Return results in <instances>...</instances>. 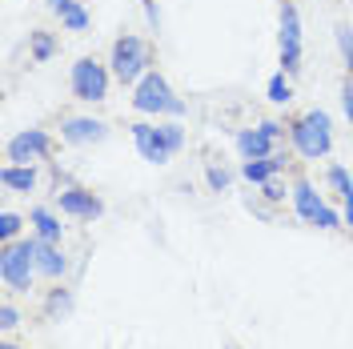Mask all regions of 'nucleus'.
I'll use <instances>...</instances> for the list:
<instances>
[{
    "instance_id": "1",
    "label": "nucleus",
    "mask_w": 353,
    "mask_h": 349,
    "mask_svg": "<svg viewBox=\"0 0 353 349\" xmlns=\"http://www.w3.org/2000/svg\"><path fill=\"white\" fill-rule=\"evenodd\" d=\"M132 145H137V153L141 161H149V165H165V161H173L181 153V145H185V125H176V121H137L132 125Z\"/></svg>"
},
{
    "instance_id": "2",
    "label": "nucleus",
    "mask_w": 353,
    "mask_h": 349,
    "mask_svg": "<svg viewBox=\"0 0 353 349\" xmlns=\"http://www.w3.org/2000/svg\"><path fill=\"white\" fill-rule=\"evenodd\" d=\"M132 109L145 117H185V101L169 88V81L157 68H149L132 88Z\"/></svg>"
},
{
    "instance_id": "3",
    "label": "nucleus",
    "mask_w": 353,
    "mask_h": 349,
    "mask_svg": "<svg viewBox=\"0 0 353 349\" xmlns=\"http://www.w3.org/2000/svg\"><path fill=\"white\" fill-rule=\"evenodd\" d=\"M289 137H293L297 153L305 157V161H321V157H330L333 153V121H330V112H321V109L305 112L301 121L289 125Z\"/></svg>"
},
{
    "instance_id": "4",
    "label": "nucleus",
    "mask_w": 353,
    "mask_h": 349,
    "mask_svg": "<svg viewBox=\"0 0 353 349\" xmlns=\"http://www.w3.org/2000/svg\"><path fill=\"white\" fill-rule=\"evenodd\" d=\"M109 65H112V77H117L121 85H137V81L149 72V65H153V48H149V41L125 32V37L112 41V61Z\"/></svg>"
},
{
    "instance_id": "5",
    "label": "nucleus",
    "mask_w": 353,
    "mask_h": 349,
    "mask_svg": "<svg viewBox=\"0 0 353 349\" xmlns=\"http://www.w3.org/2000/svg\"><path fill=\"white\" fill-rule=\"evenodd\" d=\"M0 277L12 293H28L37 277V257H32V237L28 241H8L0 253Z\"/></svg>"
},
{
    "instance_id": "6",
    "label": "nucleus",
    "mask_w": 353,
    "mask_h": 349,
    "mask_svg": "<svg viewBox=\"0 0 353 349\" xmlns=\"http://www.w3.org/2000/svg\"><path fill=\"white\" fill-rule=\"evenodd\" d=\"M68 85H72V97H77V101L97 105V101L109 97V68L101 65V61H92V57H81V61L72 65Z\"/></svg>"
},
{
    "instance_id": "7",
    "label": "nucleus",
    "mask_w": 353,
    "mask_h": 349,
    "mask_svg": "<svg viewBox=\"0 0 353 349\" xmlns=\"http://www.w3.org/2000/svg\"><path fill=\"white\" fill-rule=\"evenodd\" d=\"M301 52H305V41H301V12L293 0H281V72H301Z\"/></svg>"
},
{
    "instance_id": "8",
    "label": "nucleus",
    "mask_w": 353,
    "mask_h": 349,
    "mask_svg": "<svg viewBox=\"0 0 353 349\" xmlns=\"http://www.w3.org/2000/svg\"><path fill=\"white\" fill-rule=\"evenodd\" d=\"M281 137H285V129H281L277 121H261L257 129H241L237 132V153H241L245 161L273 157V149L281 145Z\"/></svg>"
},
{
    "instance_id": "9",
    "label": "nucleus",
    "mask_w": 353,
    "mask_h": 349,
    "mask_svg": "<svg viewBox=\"0 0 353 349\" xmlns=\"http://www.w3.org/2000/svg\"><path fill=\"white\" fill-rule=\"evenodd\" d=\"M48 153H52V141H48L44 129H21L17 137H8V145H4L8 165H32V161H41Z\"/></svg>"
},
{
    "instance_id": "10",
    "label": "nucleus",
    "mask_w": 353,
    "mask_h": 349,
    "mask_svg": "<svg viewBox=\"0 0 353 349\" xmlns=\"http://www.w3.org/2000/svg\"><path fill=\"white\" fill-rule=\"evenodd\" d=\"M61 137L68 145H101L109 137V125L97 117H65L61 121Z\"/></svg>"
},
{
    "instance_id": "11",
    "label": "nucleus",
    "mask_w": 353,
    "mask_h": 349,
    "mask_svg": "<svg viewBox=\"0 0 353 349\" xmlns=\"http://www.w3.org/2000/svg\"><path fill=\"white\" fill-rule=\"evenodd\" d=\"M57 205H61V213H68V217H81V221H97L101 213H105L101 197L85 193V189H61V193H57Z\"/></svg>"
},
{
    "instance_id": "12",
    "label": "nucleus",
    "mask_w": 353,
    "mask_h": 349,
    "mask_svg": "<svg viewBox=\"0 0 353 349\" xmlns=\"http://www.w3.org/2000/svg\"><path fill=\"white\" fill-rule=\"evenodd\" d=\"M32 257H37V273H44V277H65V269H68V261H65V253L52 245V241H41V237H32Z\"/></svg>"
},
{
    "instance_id": "13",
    "label": "nucleus",
    "mask_w": 353,
    "mask_h": 349,
    "mask_svg": "<svg viewBox=\"0 0 353 349\" xmlns=\"http://www.w3.org/2000/svg\"><path fill=\"white\" fill-rule=\"evenodd\" d=\"M293 209H297L301 221H317V213L325 209V201H321V193H317L309 181H297V185H293Z\"/></svg>"
},
{
    "instance_id": "14",
    "label": "nucleus",
    "mask_w": 353,
    "mask_h": 349,
    "mask_svg": "<svg viewBox=\"0 0 353 349\" xmlns=\"http://www.w3.org/2000/svg\"><path fill=\"white\" fill-rule=\"evenodd\" d=\"M285 169V157H257V161H245L241 165V177L245 181H253V185H265V181H273V177Z\"/></svg>"
},
{
    "instance_id": "15",
    "label": "nucleus",
    "mask_w": 353,
    "mask_h": 349,
    "mask_svg": "<svg viewBox=\"0 0 353 349\" xmlns=\"http://www.w3.org/2000/svg\"><path fill=\"white\" fill-rule=\"evenodd\" d=\"M0 185L8 193H32L37 189V169L32 165H4L0 169Z\"/></svg>"
},
{
    "instance_id": "16",
    "label": "nucleus",
    "mask_w": 353,
    "mask_h": 349,
    "mask_svg": "<svg viewBox=\"0 0 353 349\" xmlns=\"http://www.w3.org/2000/svg\"><path fill=\"white\" fill-rule=\"evenodd\" d=\"M330 185L341 193V217H345V225L353 229V177H350V169L345 165H330Z\"/></svg>"
},
{
    "instance_id": "17",
    "label": "nucleus",
    "mask_w": 353,
    "mask_h": 349,
    "mask_svg": "<svg viewBox=\"0 0 353 349\" xmlns=\"http://www.w3.org/2000/svg\"><path fill=\"white\" fill-rule=\"evenodd\" d=\"M48 8L61 17V24L68 32H85L88 28V12L81 8V0H48Z\"/></svg>"
},
{
    "instance_id": "18",
    "label": "nucleus",
    "mask_w": 353,
    "mask_h": 349,
    "mask_svg": "<svg viewBox=\"0 0 353 349\" xmlns=\"http://www.w3.org/2000/svg\"><path fill=\"white\" fill-rule=\"evenodd\" d=\"M68 313H72V293H68V289H48V297H44V317H48V321H65Z\"/></svg>"
},
{
    "instance_id": "19",
    "label": "nucleus",
    "mask_w": 353,
    "mask_h": 349,
    "mask_svg": "<svg viewBox=\"0 0 353 349\" xmlns=\"http://www.w3.org/2000/svg\"><path fill=\"white\" fill-rule=\"evenodd\" d=\"M28 221L37 225V237L41 241H52V245L61 241V221H57V213H48V209H32Z\"/></svg>"
},
{
    "instance_id": "20",
    "label": "nucleus",
    "mask_w": 353,
    "mask_h": 349,
    "mask_svg": "<svg viewBox=\"0 0 353 349\" xmlns=\"http://www.w3.org/2000/svg\"><path fill=\"white\" fill-rule=\"evenodd\" d=\"M28 48H32V61L44 65V61H52V57H57V37H52V32H44V28H37V32L28 37Z\"/></svg>"
},
{
    "instance_id": "21",
    "label": "nucleus",
    "mask_w": 353,
    "mask_h": 349,
    "mask_svg": "<svg viewBox=\"0 0 353 349\" xmlns=\"http://www.w3.org/2000/svg\"><path fill=\"white\" fill-rule=\"evenodd\" d=\"M265 92H269V101H273V105H289V101H293V85H289V72H273Z\"/></svg>"
},
{
    "instance_id": "22",
    "label": "nucleus",
    "mask_w": 353,
    "mask_h": 349,
    "mask_svg": "<svg viewBox=\"0 0 353 349\" xmlns=\"http://www.w3.org/2000/svg\"><path fill=\"white\" fill-rule=\"evenodd\" d=\"M205 181H209V189H213V193H225V189L233 185V173H229V169H221V165H209Z\"/></svg>"
},
{
    "instance_id": "23",
    "label": "nucleus",
    "mask_w": 353,
    "mask_h": 349,
    "mask_svg": "<svg viewBox=\"0 0 353 349\" xmlns=\"http://www.w3.org/2000/svg\"><path fill=\"white\" fill-rule=\"evenodd\" d=\"M21 225H24V221L17 217V213H8V209L0 213V237H4V245H8V241H17V233H21Z\"/></svg>"
},
{
    "instance_id": "24",
    "label": "nucleus",
    "mask_w": 353,
    "mask_h": 349,
    "mask_svg": "<svg viewBox=\"0 0 353 349\" xmlns=\"http://www.w3.org/2000/svg\"><path fill=\"white\" fill-rule=\"evenodd\" d=\"M313 225H317V229H341V225H345V217H341L337 209H330V205H325V209L317 213V221H313Z\"/></svg>"
},
{
    "instance_id": "25",
    "label": "nucleus",
    "mask_w": 353,
    "mask_h": 349,
    "mask_svg": "<svg viewBox=\"0 0 353 349\" xmlns=\"http://www.w3.org/2000/svg\"><path fill=\"white\" fill-rule=\"evenodd\" d=\"M337 44H341V57H345V65L353 72V32L350 28H337Z\"/></svg>"
},
{
    "instance_id": "26",
    "label": "nucleus",
    "mask_w": 353,
    "mask_h": 349,
    "mask_svg": "<svg viewBox=\"0 0 353 349\" xmlns=\"http://www.w3.org/2000/svg\"><path fill=\"white\" fill-rule=\"evenodd\" d=\"M17 326H21V313L4 301V306H0V329H17Z\"/></svg>"
},
{
    "instance_id": "27",
    "label": "nucleus",
    "mask_w": 353,
    "mask_h": 349,
    "mask_svg": "<svg viewBox=\"0 0 353 349\" xmlns=\"http://www.w3.org/2000/svg\"><path fill=\"white\" fill-rule=\"evenodd\" d=\"M145 4V17H149V28L153 32H161V8H157V0H141Z\"/></svg>"
},
{
    "instance_id": "28",
    "label": "nucleus",
    "mask_w": 353,
    "mask_h": 349,
    "mask_svg": "<svg viewBox=\"0 0 353 349\" xmlns=\"http://www.w3.org/2000/svg\"><path fill=\"white\" fill-rule=\"evenodd\" d=\"M341 109H345V121H350V132H353V85L341 88Z\"/></svg>"
},
{
    "instance_id": "29",
    "label": "nucleus",
    "mask_w": 353,
    "mask_h": 349,
    "mask_svg": "<svg viewBox=\"0 0 353 349\" xmlns=\"http://www.w3.org/2000/svg\"><path fill=\"white\" fill-rule=\"evenodd\" d=\"M261 193H265V201H281V197H285V189H281L277 181H265V185H261Z\"/></svg>"
},
{
    "instance_id": "30",
    "label": "nucleus",
    "mask_w": 353,
    "mask_h": 349,
    "mask_svg": "<svg viewBox=\"0 0 353 349\" xmlns=\"http://www.w3.org/2000/svg\"><path fill=\"white\" fill-rule=\"evenodd\" d=\"M0 349H21V346H0Z\"/></svg>"
}]
</instances>
